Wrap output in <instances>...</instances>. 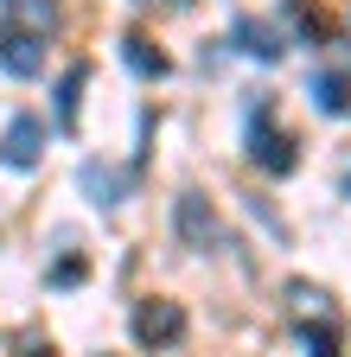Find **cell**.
<instances>
[{
    "mask_svg": "<svg viewBox=\"0 0 351 357\" xmlns=\"http://www.w3.org/2000/svg\"><path fill=\"white\" fill-rule=\"evenodd\" d=\"M249 160L262 166V172H294V134H281V128H269V102H255L249 109Z\"/></svg>",
    "mask_w": 351,
    "mask_h": 357,
    "instance_id": "cell-1",
    "label": "cell"
},
{
    "mask_svg": "<svg viewBox=\"0 0 351 357\" xmlns=\"http://www.w3.org/2000/svg\"><path fill=\"white\" fill-rule=\"evenodd\" d=\"M135 338L141 344H179L186 338V306L179 300H141L135 306Z\"/></svg>",
    "mask_w": 351,
    "mask_h": 357,
    "instance_id": "cell-2",
    "label": "cell"
},
{
    "mask_svg": "<svg viewBox=\"0 0 351 357\" xmlns=\"http://www.w3.org/2000/svg\"><path fill=\"white\" fill-rule=\"evenodd\" d=\"M179 236L186 249H224V223H217L204 192H179Z\"/></svg>",
    "mask_w": 351,
    "mask_h": 357,
    "instance_id": "cell-3",
    "label": "cell"
},
{
    "mask_svg": "<svg viewBox=\"0 0 351 357\" xmlns=\"http://www.w3.org/2000/svg\"><path fill=\"white\" fill-rule=\"evenodd\" d=\"M0 70L7 77H38L45 70V45H38V32H0Z\"/></svg>",
    "mask_w": 351,
    "mask_h": 357,
    "instance_id": "cell-4",
    "label": "cell"
},
{
    "mask_svg": "<svg viewBox=\"0 0 351 357\" xmlns=\"http://www.w3.org/2000/svg\"><path fill=\"white\" fill-rule=\"evenodd\" d=\"M38 153H45V121H38V115H13V128H7V160L13 166H38Z\"/></svg>",
    "mask_w": 351,
    "mask_h": 357,
    "instance_id": "cell-5",
    "label": "cell"
},
{
    "mask_svg": "<svg viewBox=\"0 0 351 357\" xmlns=\"http://www.w3.org/2000/svg\"><path fill=\"white\" fill-rule=\"evenodd\" d=\"M237 52H249V58H262V64H275L287 45L275 38V26H262V20H237Z\"/></svg>",
    "mask_w": 351,
    "mask_h": 357,
    "instance_id": "cell-6",
    "label": "cell"
},
{
    "mask_svg": "<svg viewBox=\"0 0 351 357\" xmlns=\"http://www.w3.org/2000/svg\"><path fill=\"white\" fill-rule=\"evenodd\" d=\"M77 185L90 192V204H103V211L121 204V178H115L109 166H96V160H83V166H77Z\"/></svg>",
    "mask_w": 351,
    "mask_h": 357,
    "instance_id": "cell-7",
    "label": "cell"
},
{
    "mask_svg": "<svg viewBox=\"0 0 351 357\" xmlns=\"http://www.w3.org/2000/svg\"><path fill=\"white\" fill-rule=\"evenodd\" d=\"M121 58H128V70H135V77H166V52H154L141 32L121 38Z\"/></svg>",
    "mask_w": 351,
    "mask_h": 357,
    "instance_id": "cell-8",
    "label": "cell"
},
{
    "mask_svg": "<svg viewBox=\"0 0 351 357\" xmlns=\"http://www.w3.org/2000/svg\"><path fill=\"white\" fill-rule=\"evenodd\" d=\"M287 306L300 312V319H332V294L313 287V281H287Z\"/></svg>",
    "mask_w": 351,
    "mask_h": 357,
    "instance_id": "cell-9",
    "label": "cell"
},
{
    "mask_svg": "<svg viewBox=\"0 0 351 357\" xmlns=\"http://www.w3.org/2000/svg\"><path fill=\"white\" fill-rule=\"evenodd\" d=\"M83 83H90V64H70V70H64V83H58V128H77Z\"/></svg>",
    "mask_w": 351,
    "mask_h": 357,
    "instance_id": "cell-10",
    "label": "cell"
},
{
    "mask_svg": "<svg viewBox=\"0 0 351 357\" xmlns=\"http://www.w3.org/2000/svg\"><path fill=\"white\" fill-rule=\"evenodd\" d=\"M313 102H320L326 115H351V77H338V70H326V77L313 83Z\"/></svg>",
    "mask_w": 351,
    "mask_h": 357,
    "instance_id": "cell-11",
    "label": "cell"
},
{
    "mask_svg": "<svg viewBox=\"0 0 351 357\" xmlns=\"http://www.w3.org/2000/svg\"><path fill=\"white\" fill-rule=\"evenodd\" d=\"M300 351H306V357H338V332H332L326 319H313V326L300 319Z\"/></svg>",
    "mask_w": 351,
    "mask_h": 357,
    "instance_id": "cell-12",
    "label": "cell"
},
{
    "mask_svg": "<svg viewBox=\"0 0 351 357\" xmlns=\"http://www.w3.org/2000/svg\"><path fill=\"white\" fill-rule=\"evenodd\" d=\"M7 7L26 20V32H45V26H58V0H7Z\"/></svg>",
    "mask_w": 351,
    "mask_h": 357,
    "instance_id": "cell-13",
    "label": "cell"
},
{
    "mask_svg": "<svg viewBox=\"0 0 351 357\" xmlns=\"http://www.w3.org/2000/svg\"><path fill=\"white\" fill-rule=\"evenodd\" d=\"M26 357H52V351H26Z\"/></svg>",
    "mask_w": 351,
    "mask_h": 357,
    "instance_id": "cell-14",
    "label": "cell"
},
{
    "mask_svg": "<svg viewBox=\"0 0 351 357\" xmlns=\"http://www.w3.org/2000/svg\"><path fill=\"white\" fill-rule=\"evenodd\" d=\"M345 192H351V172H345Z\"/></svg>",
    "mask_w": 351,
    "mask_h": 357,
    "instance_id": "cell-15",
    "label": "cell"
}]
</instances>
